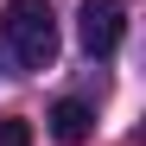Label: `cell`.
Masks as SVG:
<instances>
[{
    "label": "cell",
    "instance_id": "7a4b0ae2",
    "mask_svg": "<svg viewBox=\"0 0 146 146\" xmlns=\"http://www.w3.org/2000/svg\"><path fill=\"white\" fill-rule=\"evenodd\" d=\"M121 32H127V7H121V0H83V13H76V38H83L89 57L121 51Z\"/></svg>",
    "mask_w": 146,
    "mask_h": 146
},
{
    "label": "cell",
    "instance_id": "6da1fadb",
    "mask_svg": "<svg viewBox=\"0 0 146 146\" xmlns=\"http://www.w3.org/2000/svg\"><path fill=\"white\" fill-rule=\"evenodd\" d=\"M0 51L13 70H51L57 64V13L44 0H7L0 7Z\"/></svg>",
    "mask_w": 146,
    "mask_h": 146
},
{
    "label": "cell",
    "instance_id": "3957f363",
    "mask_svg": "<svg viewBox=\"0 0 146 146\" xmlns=\"http://www.w3.org/2000/svg\"><path fill=\"white\" fill-rule=\"evenodd\" d=\"M89 133H95L89 102H76V95H70V102H57V108H51V140H57V146H83Z\"/></svg>",
    "mask_w": 146,
    "mask_h": 146
},
{
    "label": "cell",
    "instance_id": "277c9868",
    "mask_svg": "<svg viewBox=\"0 0 146 146\" xmlns=\"http://www.w3.org/2000/svg\"><path fill=\"white\" fill-rule=\"evenodd\" d=\"M0 146H32V127L19 114H7V121H0Z\"/></svg>",
    "mask_w": 146,
    "mask_h": 146
}]
</instances>
